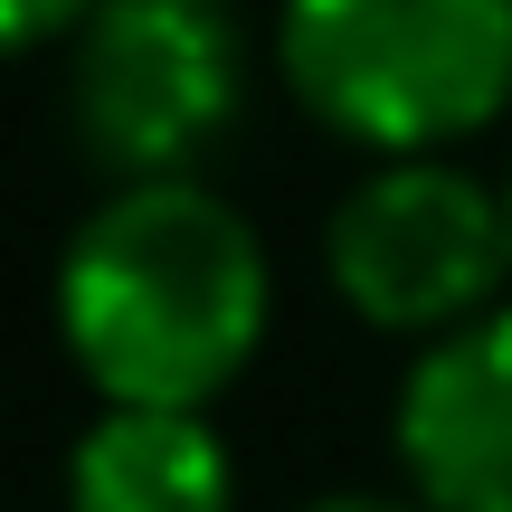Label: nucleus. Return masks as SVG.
I'll use <instances>...</instances> for the list:
<instances>
[{"label":"nucleus","mask_w":512,"mask_h":512,"mask_svg":"<svg viewBox=\"0 0 512 512\" xmlns=\"http://www.w3.org/2000/svg\"><path fill=\"white\" fill-rule=\"evenodd\" d=\"M389 456L399 494L427 512H512V304L408 351Z\"/></svg>","instance_id":"obj_5"},{"label":"nucleus","mask_w":512,"mask_h":512,"mask_svg":"<svg viewBox=\"0 0 512 512\" xmlns=\"http://www.w3.org/2000/svg\"><path fill=\"white\" fill-rule=\"evenodd\" d=\"M190 10H238V0H190Z\"/></svg>","instance_id":"obj_9"},{"label":"nucleus","mask_w":512,"mask_h":512,"mask_svg":"<svg viewBox=\"0 0 512 512\" xmlns=\"http://www.w3.org/2000/svg\"><path fill=\"white\" fill-rule=\"evenodd\" d=\"M67 512H238V456L209 408H105L67 446Z\"/></svg>","instance_id":"obj_6"},{"label":"nucleus","mask_w":512,"mask_h":512,"mask_svg":"<svg viewBox=\"0 0 512 512\" xmlns=\"http://www.w3.org/2000/svg\"><path fill=\"white\" fill-rule=\"evenodd\" d=\"M323 285L361 332L446 342L512 304V209L503 181L465 171L456 152L370 162L323 219Z\"/></svg>","instance_id":"obj_3"},{"label":"nucleus","mask_w":512,"mask_h":512,"mask_svg":"<svg viewBox=\"0 0 512 512\" xmlns=\"http://www.w3.org/2000/svg\"><path fill=\"white\" fill-rule=\"evenodd\" d=\"M266 57L361 162H427L512 114V0H275Z\"/></svg>","instance_id":"obj_2"},{"label":"nucleus","mask_w":512,"mask_h":512,"mask_svg":"<svg viewBox=\"0 0 512 512\" xmlns=\"http://www.w3.org/2000/svg\"><path fill=\"white\" fill-rule=\"evenodd\" d=\"M247 114L238 10L190 0H105L67 38V133L114 190L200 181Z\"/></svg>","instance_id":"obj_4"},{"label":"nucleus","mask_w":512,"mask_h":512,"mask_svg":"<svg viewBox=\"0 0 512 512\" xmlns=\"http://www.w3.org/2000/svg\"><path fill=\"white\" fill-rule=\"evenodd\" d=\"M105 0H0V57H29V48H67Z\"/></svg>","instance_id":"obj_7"},{"label":"nucleus","mask_w":512,"mask_h":512,"mask_svg":"<svg viewBox=\"0 0 512 512\" xmlns=\"http://www.w3.org/2000/svg\"><path fill=\"white\" fill-rule=\"evenodd\" d=\"M48 313L105 408H219L275 332V256L209 181L105 190L57 247Z\"/></svg>","instance_id":"obj_1"},{"label":"nucleus","mask_w":512,"mask_h":512,"mask_svg":"<svg viewBox=\"0 0 512 512\" xmlns=\"http://www.w3.org/2000/svg\"><path fill=\"white\" fill-rule=\"evenodd\" d=\"M304 512H427V503H408V494H323Z\"/></svg>","instance_id":"obj_8"},{"label":"nucleus","mask_w":512,"mask_h":512,"mask_svg":"<svg viewBox=\"0 0 512 512\" xmlns=\"http://www.w3.org/2000/svg\"><path fill=\"white\" fill-rule=\"evenodd\" d=\"M503 209H512V171H503Z\"/></svg>","instance_id":"obj_10"}]
</instances>
